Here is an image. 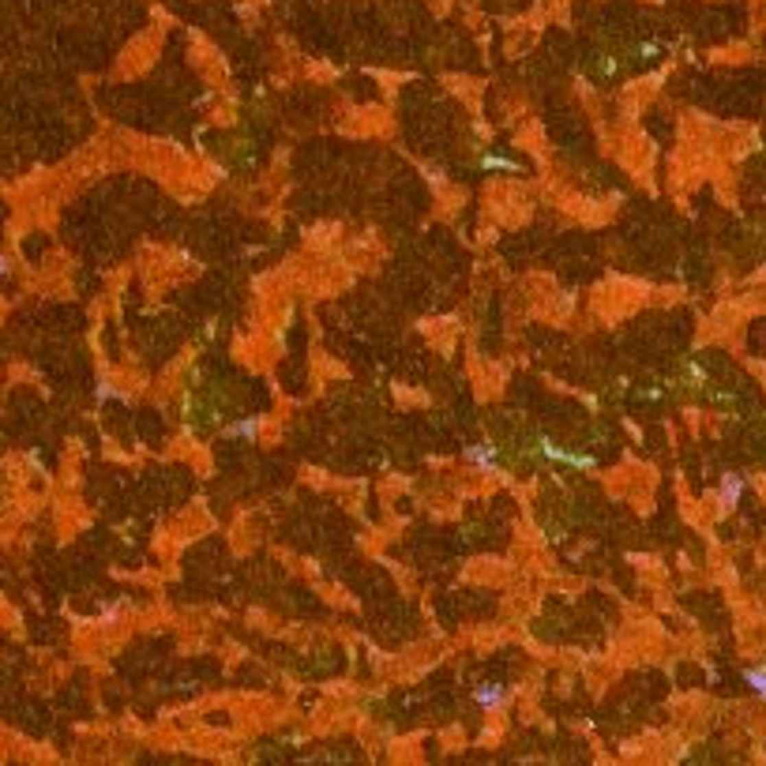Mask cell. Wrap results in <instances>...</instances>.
I'll return each mask as SVG.
<instances>
[{"instance_id": "obj_3", "label": "cell", "mask_w": 766, "mask_h": 766, "mask_svg": "<svg viewBox=\"0 0 766 766\" xmlns=\"http://www.w3.org/2000/svg\"><path fill=\"white\" fill-rule=\"evenodd\" d=\"M744 680H747V688H752L755 695H763V699H766V665H759V669H744Z\"/></svg>"}, {"instance_id": "obj_1", "label": "cell", "mask_w": 766, "mask_h": 766, "mask_svg": "<svg viewBox=\"0 0 766 766\" xmlns=\"http://www.w3.org/2000/svg\"><path fill=\"white\" fill-rule=\"evenodd\" d=\"M744 489H747V481H744V477H740V474H729V477L721 481V492H717L721 507H725V511H729V507H736V500H740V492H744Z\"/></svg>"}, {"instance_id": "obj_2", "label": "cell", "mask_w": 766, "mask_h": 766, "mask_svg": "<svg viewBox=\"0 0 766 766\" xmlns=\"http://www.w3.org/2000/svg\"><path fill=\"white\" fill-rule=\"evenodd\" d=\"M477 702H481L485 710H500V706L507 702V691L492 684V688H481V691H477Z\"/></svg>"}]
</instances>
